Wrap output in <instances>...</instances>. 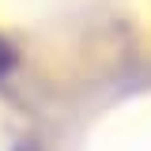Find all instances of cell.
I'll use <instances>...</instances> for the list:
<instances>
[{"mask_svg": "<svg viewBox=\"0 0 151 151\" xmlns=\"http://www.w3.org/2000/svg\"><path fill=\"white\" fill-rule=\"evenodd\" d=\"M8 68H12V53H8V49H4V42H0V76L8 72Z\"/></svg>", "mask_w": 151, "mask_h": 151, "instance_id": "1", "label": "cell"}]
</instances>
